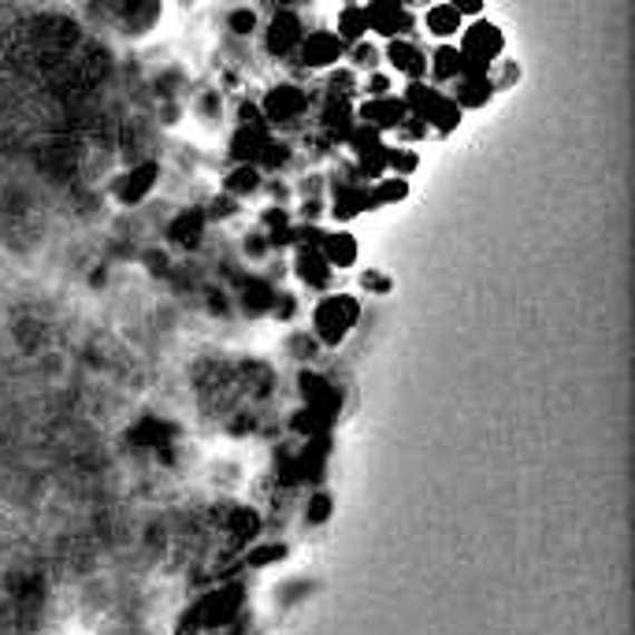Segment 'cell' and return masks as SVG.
<instances>
[{"label":"cell","mask_w":635,"mask_h":635,"mask_svg":"<svg viewBox=\"0 0 635 635\" xmlns=\"http://www.w3.org/2000/svg\"><path fill=\"white\" fill-rule=\"evenodd\" d=\"M353 119L375 134H394L409 119V111L398 94H387V97H364V105L353 111Z\"/></svg>","instance_id":"cell-7"},{"label":"cell","mask_w":635,"mask_h":635,"mask_svg":"<svg viewBox=\"0 0 635 635\" xmlns=\"http://www.w3.org/2000/svg\"><path fill=\"white\" fill-rule=\"evenodd\" d=\"M383 63L390 75H401L406 82L412 78H428V52L412 38H390L383 45Z\"/></svg>","instance_id":"cell-9"},{"label":"cell","mask_w":635,"mask_h":635,"mask_svg":"<svg viewBox=\"0 0 635 635\" xmlns=\"http://www.w3.org/2000/svg\"><path fill=\"white\" fill-rule=\"evenodd\" d=\"M417 27H423V33L434 41H457L465 19L457 16L450 0H431V4H423V16L417 19Z\"/></svg>","instance_id":"cell-12"},{"label":"cell","mask_w":635,"mask_h":635,"mask_svg":"<svg viewBox=\"0 0 635 635\" xmlns=\"http://www.w3.org/2000/svg\"><path fill=\"white\" fill-rule=\"evenodd\" d=\"M261 111H264L267 127H294L297 119H305L309 97L301 86H275L272 94L261 100Z\"/></svg>","instance_id":"cell-5"},{"label":"cell","mask_w":635,"mask_h":635,"mask_svg":"<svg viewBox=\"0 0 635 635\" xmlns=\"http://www.w3.org/2000/svg\"><path fill=\"white\" fill-rule=\"evenodd\" d=\"M465 71H468V60H465V52L457 49V41H439V45H434L431 56H428V82L431 86L446 89L457 75H465Z\"/></svg>","instance_id":"cell-13"},{"label":"cell","mask_w":635,"mask_h":635,"mask_svg":"<svg viewBox=\"0 0 635 635\" xmlns=\"http://www.w3.org/2000/svg\"><path fill=\"white\" fill-rule=\"evenodd\" d=\"M345 60H350V67L356 75H368V71H379V63H383V49H375L372 41H353L345 45Z\"/></svg>","instance_id":"cell-20"},{"label":"cell","mask_w":635,"mask_h":635,"mask_svg":"<svg viewBox=\"0 0 635 635\" xmlns=\"http://www.w3.org/2000/svg\"><path fill=\"white\" fill-rule=\"evenodd\" d=\"M356 316H361V305L350 294H328L323 301H316L312 309V331L323 345H339L345 334L356 328Z\"/></svg>","instance_id":"cell-1"},{"label":"cell","mask_w":635,"mask_h":635,"mask_svg":"<svg viewBox=\"0 0 635 635\" xmlns=\"http://www.w3.org/2000/svg\"><path fill=\"white\" fill-rule=\"evenodd\" d=\"M450 4H453V11H457V16H461L465 22H468V19H479V16L487 11V0H450Z\"/></svg>","instance_id":"cell-23"},{"label":"cell","mask_w":635,"mask_h":635,"mask_svg":"<svg viewBox=\"0 0 635 635\" xmlns=\"http://www.w3.org/2000/svg\"><path fill=\"white\" fill-rule=\"evenodd\" d=\"M316 250L323 261H328L331 272H345V267H353L361 261V245H356L350 231H320Z\"/></svg>","instance_id":"cell-11"},{"label":"cell","mask_w":635,"mask_h":635,"mask_svg":"<svg viewBox=\"0 0 635 635\" xmlns=\"http://www.w3.org/2000/svg\"><path fill=\"white\" fill-rule=\"evenodd\" d=\"M368 194H372V205L383 208V205H398V201L409 197V178L401 175H383L375 183H368Z\"/></svg>","instance_id":"cell-18"},{"label":"cell","mask_w":635,"mask_h":635,"mask_svg":"<svg viewBox=\"0 0 635 635\" xmlns=\"http://www.w3.org/2000/svg\"><path fill=\"white\" fill-rule=\"evenodd\" d=\"M487 75H490V82H495V89H509L512 82H520V67L512 63V60H506V56L490 63Z\"/></svg>","instance_id":"cell-21"},{"label":"cell","mask_w":635,"mask_h":635,"mask_svg":"<svg viewBox=\"0 0 635 635\" xmlns=\"http://www.w3.org/2000/svg\"><path fill=\"white\" fill-rule=\"evenodd\" d=\"M342 4H361V0H342Z\"/></svg>","instance_id":"cell-27"},{"label":"cell","mask_w":635,"mask_h":635,"mask_svg":"<svg viewBox=\"0 0 635 635\" xmlns=\"http://www.w3.org/2000/svg\"><path fill=\"white\" fill-rule=\"evenodd\" d=\"M398 4H401V8H409V11H417V8L428 4V0H398Z\"/></svg>","instance_id":"cell-26"},{"label":"cell","mask_w":635,"mask_h":635,"mask_svg":"<svg viewBox=\"0 0 635 635\" xmlns=\"http://www.w3.org/2000/svg\"><path fill=\"white\" fill-rule=\"evenodd\" d=\"M301 38H305V22H301L297 11L279 8L264 27V49L272 56H294Z\"/></svg>","instance_id":"cell-8"},{"label":"cell","mask_w":635,"mask_h":635,"mask_svg":"<svg viewBox=\"0 0 635 635\" xmlns=\"http://www.w3.org/2000/svg\"><path fill=\"white\" fill-rule=\"evenodd\" d=\"M372 194H368V183L361 178H339L331 186V216L334 223H350L356 219L361 212H372Z\"/></svg>","instance_id":"cell-10"},{"label":"cell","mask_w":635,"mask_h":635,"mask_svg":"<svg viewBox=\"0 0 635 635\" xmlns=\"http://www.w3.org/2000/svg\"><path fill=\"white\" fill-rule=\"evenodd\" d=\"M156 175H160V167H156V164H138V167H130V172L116 183V197L123 201V205H138V201H145V197L153 194Z\"/></svg>","instance_id":"cell-15"},{"label":"cell","mask_w":635,"mask_h":635,"mask_svg":"<svg viewBox=\"0 0 635 635\" xmlns=\"http://www.w3.org/2000/svg\"><path fill=\"white\" fill-rule=\"evenodd\" d=\"M387 94H394V78H390V71H368L364 97H387Z\"/></svg>","instance_id":"cell-22"},{"label":"cell","mask_w":635,"mask_h":635,"mask_svg":"<svg viewBox=\"0 0 635 635\" xmlns=\"http://www.w3.org/2000/svg\"><path fill=\"white\" fill-rule=\"evenodd\" d=\"M364 4V19H368V33L375 38H412L417 33V11L401 8L398 0H361Z\"/></svg>","instance_id":"cell-3"},{"label":"cell","mask_w":635,"mask_h":635,"mask_svg":"<svg viewBox=\"0 0 635 635\" xmlns=\"http://www.w3.org/2000/svg\"><path fill=\"white\" fill-rule=\"evenodd\" d=\"M457 49L465 52V60L468 63H476V67H490L495 60H501L506 56V33H501L498 22H490V19H468L461 33H457Z\"/></svg>","instance_id":"cell-2"},{"label":"cell","mask_w":635,"mask_h":635,"mask_svg":"<svg viewBox=\"0 0 635 635\" xmlns=\"http://www.w3.org/2000/svg\"><path fill=\"white\" fill-rule=\"evenodd\" d=\"M361 283H364V290H390V279L387 275H375V272H364Z\"/></svg>","instance_id":"cell-25"},{"label":"cell","mask_w":635,"mask_h":635,"mask_svg":"<svg viewBox=\"0 0 635 635\" xmlns=\"http://www.w3.org/2000/svg\"><path fill=\"white\" fill-rule=\"evenodd\" d=\"M294 60L309 71H328V67H339L345 60V41L334 30H305Z\"/></svg>","instance_id":"cell-4"},{"label":"cell","mask_w":635,"mask_h":635,"mask_svg":"<svg viewBox=\"0 0 635 635\" xmlns=\"http://www.w3.org/2000/svg\"><path fill=\"white\" fill-rule=\"evenodd\" d=\"M231 30H234V33H253V30H256V16H253L250 8L234 11V16H231Z\"/></svg>","instance_id":"cell-24"},{"label":"cell","mask_w":635,"mask_h":635,"mask_svg":"<svg viewBox=\"0 0 635 635\" xmlns=\"http://www.w3.org/2000/svg\"><path fill=\"white\" fill-rule=\"evenodd\" d=\"M223 186H227L231 197H250V194H256V189L264 186V172L256 164H238Z\"/></svg>","instance_id":"cell-19"},{"label":"cell","mask_w":635,"mask_h":635,"mask_svg":"<svg viewBox=\"0 0 635 635\" xmlns=\"http://www.w3.org/2000/svg\"><path fill=\"white\" fill-rule=\"evenodd\" d=\"M294 267H297V279H301V283H305L309 290H328V286L334 283V272L328 267V261L320 256L316 245H297Z\"/></svg>","instance_id":"cell-14"},{"label":"cell","mask_w":635,"mask_h":635,"mask_svg":"<svg viewBox=\"0 0 635 635\" xmlns=\"http://www.w3.org/2000/svg\"><path fill=\"white\" fill-rule=\"evenodd\" d=\"M446 94L453 97V105L461 108V111H472V108H487L490 100H495V82H490V75H487V67H476V63H468V71L465 75H457L450 89Z\"/></svg>","instance_id":"cell-6"},{"label":"cell","mask_w":635,"mask_h":635,"mask_svg":"<svg viewBox=\"0 0 635 635\" xmlns=\"http://www.w3.org/2000/svg\"><path fill=\"white\" fill-rule=\"evenodd\" d=\"M334 33H339L345 45L364 41V38H368L364 4H342V8H339V19H334Z\"/></svg>","instance_id":"cell-17"},{"label":"cell","mask_w":635,"mask_h":635,"mask_svg":"<svg viewBox=\"0 0 635 635\" xmlns=\"http://www.w3.org/2000/svg\"><path fill=\"white\" fill-rule=\"evenodd\" d=\"M461 119H465V111L453 105V97L446 94V89L434 97V105L423 111V127H428V134H439V138L453 134L457 127H461Z\"/></svg>","instance_id":"cell-16"}]
</instances>
